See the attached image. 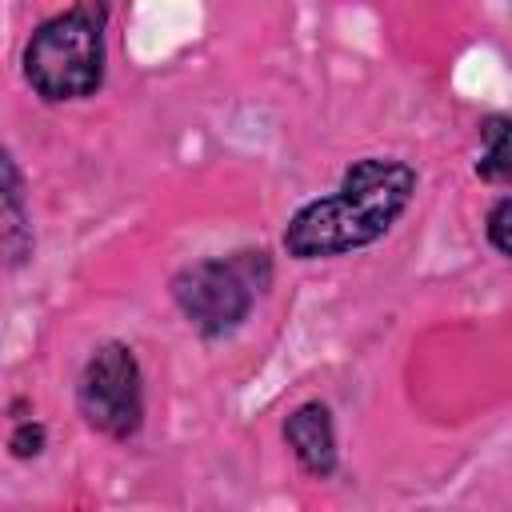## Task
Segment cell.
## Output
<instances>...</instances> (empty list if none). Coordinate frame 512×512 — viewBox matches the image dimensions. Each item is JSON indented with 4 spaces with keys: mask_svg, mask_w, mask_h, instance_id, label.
<instances>
[{
    "mask_svg": "<svg viewBox=\"0 0 512 512\" xmlns=\"http://www.w3.org/2000/svg\"><path fill=\"white\" fill-rule=\"evenodd\" d=\"M416 196V172L392 156L356 160L340 188L308 200L284 228V252L292 260H328L376 244L408 212Z\"/></svg>",
    "mask_w": 512,
    "mask_h": 512,
    "instance_id": "1",
    "label": "cell"
},
{
    "mask_svg": "<svg viewBox=\"0 0 512 512\" xmlns=\"http://www.w3.org/2000/svg\"><path fill=\"white\" fill-rule=\"evenodd\" d=\"M104 28L108 0H76L68 12L44 20L24 44V80L44 104H72L96 96L104 84Z\"/></svg>",
    "mask_w": 512,
    "mask_h": 512,
    "instance_id": "2",
    "label": "cell"
},
{
    "mask_svg": "<svg viewBox=\"0 0 512 512\" xmlns=\"http://www.w3.org/2000/svg\"><path fill=\"white\" fill-rule=\"evenodd\" d=\"M272 284V260L260 248H244L232 256H208L172 276V300L180 316L208 340L236 332L256 300Z\"/></svg>",
    "mask_w": 512,
    "mask_h": 512,
    "instance_id": "3",
    "label": "cell"
},
{
    "mask_svg": "<svg viewBox=\"0 0 512 512\" xmlns=\"http://www.w3.org/2000/svg\"><path fill=\"white\" fill-rule=\"evenodd\" d=\"M76 408L108 440H132L144 424V372L128 344H100L76 384Z\"/></svg>",
    "mask_w": 512,
    "mask_h": 512,
    "instance_id": "4",
    "label": "cell"
},
{
    "mask_svg": "<svg viewBox=\"0 0 512 512\" xmlns=\"http://www.w3.org/2000/svg\"><path fill=\"white\" fill-rule=\"evenodd\" d=\"M284 440L296 456V464L316 476V480H328L340 464V452H336V424H332V412L328 404L320 400H308L300 404L288 420H284Z\"/></svg>",
    "mask_w": 512,
    "mask_h": 512,
    "instance_id": "5",
    "label": "cell"
},
{
    "mask_svg": "<svg viewBox=\"0 0 512 512\" xmlns=\"http://www.w3.org/2000/svg\"><path fill=\"white\" fill-rule=\"evenodd\" d=\"M0 244L8 256V268H20L32 256V224L24 212V180L12 156H4V208H0Z\"/></svg>",
    "mask_w": 512,
    "mask_h": 512,
    "instance_id": "6",
    "label": "cell"
},
{
    "mask_svg": "<svg viewBox=\"0 0 512 512\" xmlns=\"http://www.w3.org/2000/svg\"><path fill=\"white\" fill-rule=\"evenodd\" d=\"M480 140L476 176L484 184H512V116H488L480 124Z\"/></svg>",
    "mask_w": 512,
    "mask_h": 512,
    "instance_id": "7",
    "label": "cell"
},
{
    "mask_svg": "<svg viewBox=\"0 0 512 512\" xmlns=\"http://www.w3.org/2000/svg\"><path fill=\"white\" fill-rule=\"evenodd\" d=\"M44 444H48V428H44L40 420H32V416H12L8 452H12L16 460H32V456H40Z\"/></svg>",
    "mask_w": 512,
    "mask_h": 512,
    "instance_id": "8",
    "label": "cell"
},
{
    "mask_svg": "<svg viewBox=\"0 0 512 512\" xmlns=\"http://www.w3.org/2000/svg\"><path fill=\"white\" fill-rule=\"evenodd\" d=\"M484 232H488V244L512 260V196H500L492 208H488V220H484Z\"/></svg>",
    "mask_w": 512,
    "mask_h": 512,
    "instance_id": "9",
    "label": "cell"
}]
</instances>
